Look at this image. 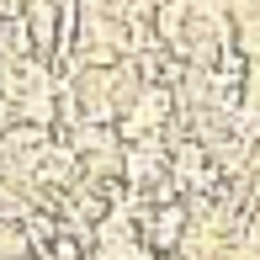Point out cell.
I'll list each match as a JSON object with an SVG mask.
<instances>
[{"label": "cell", "mask_w": 260, "mask_h": 260, "mask_svg": "<svg viewBox=\"0 0 260 260\" xmlns=\"http://www.w3.org/2000/svg\"><path fill=\"white\" fill-rule=\"evenodd\" d=\"M159 260H175V255H159Z\"/></svg>", "instance_id": "cell-3"}, {"label": "cell", "mask_w": 260, "mask_h": 260, "mask_svg": "<svg viewBox=\"0 0 260 260\" xmlns=\"http://www.w3.org/2000/svg\"><path fill=\"white\" fill-rule=\"evenodd\" d=\"M21 223H27V239H32V244H48V239H53V223L38 218V212H32V218H21Z\"/></svg>", "instance_id": "cell-2"}, {"label": "cell", "mask_w": 260, "mask_h": 260, "mask_svg": "<svg viewBox=\"0 0 260 260\" xmlns=\"http://www.w3.org/2000/svg\"><path fill=\"white\" fill-rule=\"evenodd\" d=\"M181 229H186V207H175V202H165L154 218H149V229H144V239H149V250H159V255H170L175 250V239H181Z\"/></svg>", "instance_id": "cell-1"}]
</instances>
